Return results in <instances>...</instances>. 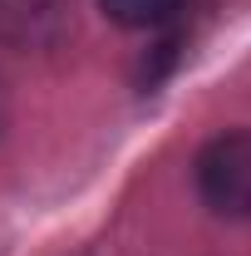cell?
<instances>
[{"instance_id": "cell-1", "label": "cell", "mask_w": 251, "mask_h": 256, "mask_svg": "<svg viewBox=\"0 0 251 256\" xmlns=\"http://www.w3.org/2000/svg\"><path fill=\"white\" fill-rule=\"evenodd\" d=\"M197 192L217 217H251V128L222 133L202 148Z\"/></svg>"}, {"instance_id": "cell-2", "label": "cell", "mask_w": 251, "mask_h": 256, "mask_svg": "<svg viewBox=\"0 0 251 256\" xmlns=\"http://www.w3.org/2000/svg\"><path fill=\"white\" fill-rule=\"evenodd\" d=\"M69 10L74 0H0V34L25 50L54 44L69 25Z\"/></svg>"}, {"instance_id": "cell-3", "label": "cell", "mask_w": 251, "mask_h": 256, "mask_svg": "<svg viewBox=\"0 0 251 256\" xmlns=\"http://www.w3.org/2000/svg\"><path fill=\"white\" fill-rule=\"evenodd\" d=\"M108 10V20H118L128 30H148V25H162L182 10V0H98Z\"/></svg>"}]
</instances>
